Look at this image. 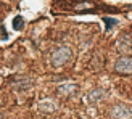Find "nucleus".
<instances>
[{"label":"nucleus","mask_w":132,"mask_h":119,"mask_svg":"<svg viewBox=\"0 0 132 119\" xmlns=\"http://www.w3.org/2000/svg\"><path fill=\"white\" fill-rule=\"evenodd\" d=\"M72 56V52L68 48V47H60L58 50L53 52V55H52V64L56 66V68H60V66L66 64L71 60Z\"/></svg>","instance_id":"f257e3e1"},{"label":"nucleus","mask_w":132,"mask_h":119,"mask_svg":"<svg viewBox=\"0 0 132 119\" xmlns=\"http://www.w3.org/2000/svg\"><path fill=\"white\" fill-rule=\"evenodd\" d=\"M114 71L121 72V74H127L132 72V58L130 56H121L114 64Z\"/></svg>","instance_id":"f03ea898"},{"label":"nucleus","mask_w":132,"mask_h":119,"mask_svg":"<svg viewBox=\"0 0 132 119\" xmlns=\"http://www.w3.org/2000/svg\"><path fill=\"white\" fill-rule=\"evenodd\" d=\"M111 116L114 119H132V111L126 106H122V105H118L111 111Z\"/></svg>","instance_id":"7ed1b4c3"},{"label":"nucleus","mask_w":132,"mask_h":119,"mask_svg":"<svg viewBox=\"0 0 132 119\" xmlns=\"http://www.w3.org/2000/svg\"><path fill=\"white\" fill-rule=\"evenodd\" d=\"M37 108L40 109V111H45V113H50V111H53L55 109V103L52 101V100H44L37 105Z\"/></svg>","instance_id":"20e7f679"},{"label":"nucleus","mask_w":132,"mask_h":119,"mask_svg":"<svg viewBox=\"0 0 132 119\" xmlns=\"http://www.w3.org/2000/svg\"><path fill=\"white\" fill-rule=\"evenodd\" d=\"M76 92V85L74 84H64L61 85L60 89H58V94L60 95H71V94H74Z\"/></svg>","instance_id":"39448f33"},{"label":"nucleus","mask_w":132,"mask_h":119,"mask_svg":"<svg viewBox=\"0 0 132 119\" xmlns=\"http://www.w3.org/2000/svg\"><path fill=\"white\" fill-rule=\"evenodd\" d=\"M103 94H105V92L100 90V89H97V90H94V92H90V95H89V101L102 100V98H103Z\"/></svg>","instance_id":"423d86ee"},{"label":"nucleus","mask_w":132,"mask_h":119,"mask_svg":"<svg viewBox=\"0 0 132 119\" xmlns=\"http://www.w3.org/2000/svg\"><path fill=\"white\" fill-rule=\"evenodd\" d=\"M23 28H24V18L16 16L15 19H13V29H15V31H19V29H23Z\"/></svg>","instance_id":"0eeeda50"}]
</instances>
